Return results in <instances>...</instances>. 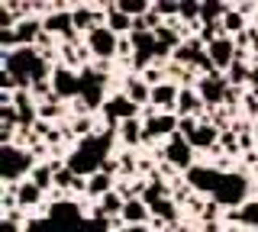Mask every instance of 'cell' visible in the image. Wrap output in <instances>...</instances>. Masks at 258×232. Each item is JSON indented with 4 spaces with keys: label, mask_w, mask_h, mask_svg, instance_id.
<instances>
[{
    "label": "cell",
    "mask_w": 258,
    "mask_h": 232,
    "mask_svg": "<svg viewBox=\"0 0 258 232\" xmlns=\"http://www.w3.org/2000/svg\"><path fill=\"white\" fill-rule=\"evenodd\" d=\"M187 184L200 194H210L207 200L229 210H239L242 203H248L252 194V184L245 174H232V171H220V168H207V165H194L187 171Z\"/></svg>",
    "instance_id": "1"
},
{
    "label": "cell",
    "mask_w": 258,
    "mask_h": 232,
    "mask_svg": "<svg viewBox=\"0 0 258 232\" xmlns=\"http://www.w3.org/2000/svg\"><path fill=\"white\" fill-rule=\"evenodd\" d=\"M113 139H116V135H113L110 129L97 132V135H91V139H81L78 145L64 155V165H68L75 174H81V178H91V174H97L103 168L107 158H113L110 155V142Z\"/></svg>",
    "instance_id": "2"
},
{
    "label": "cell",
    "mask_w": 258,
    "mask_h": 232,
    "mask_svg": "<svg viewBox=\"0 0 258 232\" xmlns=\"http://www.w3.org/2000/svg\"><path fill=\"white\" fill-rule=\"evenodd\" d=\"M4 71L16 78L20 91H29L32 84L39 81H52L55 68L39 55L36 49H16V52H7L4 55Z\"/></svg>",
    "instance_id": "3"
},
{
    "label": "cell",
    "mask_w": 258,
    "mask_h": 232,
    "mask_svg": "<svg viewBox=\"0 0 258 232\" xmlns=\"http://www.w3.org/2000/svg\"><path fill=\"white\" fill-rule=\"evenodd\" d=\"M36 168V155L13 142V145H4V165H0V174H4V184H23Z\"/></svg>",
    "instance_id": "4"
},
{
    "label": "cell",
    "mask_w": 258,
    "mask_h": 232,
    "mask_svg": "<svg viewBox=\"0 0 258 232\" xmlns=\"http://www.w3.org/2000/svg\"><path fill=\"white\" fill-rule=\"evenodd\" d=\"M161 162H168L174 171H190L194 168V145L184 139L181 132H174L171 139H165V148H161Z\"/></svg>",
    "instance_id": "5"
},
{
    "label": "cell",
    "mask_w": 258,
    "mask_h": 232,
    "mask_svg": "<svg viewBox=\"0 0 258 232\" xmlns=\"http://www.w3.org/2000/svg\"><path fill=\"white\" fill-rule=\"evenodd\" d=\"M139 110L142 107H136V103L129 100L123 91H119V94H113V97L100 107V113H103V119H107V126L116 129L119 123H126V119H139Z\"/></svg>",
    "instance_id": "6"
},
{
    "label": "cell",
    "mask_w": 258,
    "mask_h": 232,
    "mask_svg": "<svg viewBox=\"0 0 258 232\" xmlns=\"http://www.w3.org/2000/svg\"><path fill=\"white\" fill-rule=\"evenodd\" d=\"M197 94L204 97L207 110H216L226 103V94H229V84H226V74L223 71H213V74H204L197 81Z\"/></svg>",
    "instance_id": "7"
},
{
    "label": "cell",
    "mask_w": 258,
    "mask_h": 232,
    "mask_svg": "<svg viewBox=\"0 0 258 232\" xmlns=\"http://www.w3.org/2000/svg\"><path fill=\"white\" fill-rule=\"evenodd\" d=\"M87 49H91V55L97 61H113L119 55V36L110 33L107 26H100L94 33H87Z\"/></svg>",
    "instance_id": "8"
},
{
    "label": "cell",
    "mask_w": 258,
    "mask_h": 232,
    "mask_svg": "<svg viewBox=\"0 0 258 232\" xmlns=\"http://www.w3.org/2000/svg\"><path fill=\"white\" fill-rule=\"evenodd\" d=\"M52 87H55V97L58 100H81V71L75 68H64V65H55V74H52Z\"/></svg>",
    "instance_id": "9"
},
{
    "label": "cell",
    "mask_w": 258,
    "mask_h": 232,
    "mask_svg": "<svg viewBox=\"0 0 258 232\" xmlns=\"http://www.w3.org/2000/svg\"><path fill=\"white\" fill-rule=\"evenodd\" d=\"M207 55H210V61L216 65V71H229L232 68V61L239 58V49H236V39H229V36H220V39H213V42L207 45Z\"/></svg>",
    "instance_id": "10"
},
{
    "label": "cell",
    "mask_w": 258,
    "mask_h": 232,
    "mask_svg": "<svg viewBox=\"0 0 258 232\" xmlns=\"http://www.w3.org/2000/svg\"><path fill=\"white\" fill-rule=\"evenodd\" d=\"M220 129H216L213 123H200L197 126V132L190 135V145H194V151H210V155H216V151H220Z\"/></svg>",
    "instance_id": "11"
},
{
    "label": "cell",
    "mask_w": 258,
    "mask_h": 232,
    "mask_svg": "<svg viewBox=\"0 0 258 232\" xmlns=\"http://www.w3.org/2000/svg\"><path fill=\"white\" fill-rule=\"evenodd\" d=\"M204 107H207V103H204V97H200V94H197V87H181V97H177V110H174V113L177 116H194V119H200V116H204Z\"/></svg>",
    "instance_id": "12"
},
{
    "label": "cell",
    "mask_w": 258,
    "mask_h": 232,
    "mask_svg": "<svg viewBox=\"0 0 258 232\" xmlns=\"http://www.w3.org/2000/svg\"><path fill=\"white\" fill-rule=\"evenodd\" d=\"M123 226H149L152 222V206L145 203L142 197H136V200H126V206H123Z\"/></svg>",
    "instance_id": "13"
},
{
    "label": "cell",
    "mask_w": 258,
    "mask_h": 232,
    "mask_svg": "<svg viewBox=\"0 0 258 232\" xmlns=\"http://www.w3.org/2000/svg\"><path fill=\"white\" fill-rule=\"evenodd\" d=\"M142 139H145V123L142 119H126V123L116 126V142L119 145L136 148V145H142Z\"/></svg>",
    "instance_id": "14"
},
{
    "label": "cell",
    "mask_w": 258,
    "mask_h": 232,
    "mask_svg": "<svg viewBox=\"0 0 258 232\" xmlns=\"http://www.w3.org/2000/svg\"><path fill=\"white\" fill-rule=\"evenodd\" d=\"M103 10H107V29H110V33H116V36H133V23H136V20L129 17V13L119 10V4H107Z\"/></svg>",
    "instance_id": "15"
},
{
    "label": "cell",
    "mask_w": 258,
    "mask_h": 232,
    "mask_svg": "<svg viewBox=\"0 0 258 232\" xmlns=\"http://www.w3.org/2000/svg\"><path fill=\"white\" fill-rule=\"evenodd\" d=\"M123 94L136 103V107H145V103H152V87L142 81V74H129L126 81H123Z\"/></svg>",
    "instance_id": "16"
},
{
    "label": "cell",
    "mask_w": 258,
    "mask_h": 232,
    "mask_svg": "<svg viewBox=\"0 0 258 232\" xmlns=\"http://www.w3.org/2000/svg\"><path fill=\"white\" fill-rule=\"evenodd\" d=\"M229 219L239 222V226L248 229V232H258V200H248L239 210H229Z\"/></svg>",
    "instance_id": "17"
},
{
    "label": "cell",
    "mask_w": 258,
    "mask_h": 232,
    "mask_svg": "<svg viewBox=\"0 0 258 232\" xmlns=\"http://www.w3.org/2000/svg\"><path fill=\"white\" fill-rule=\"evenodd\" d=\"M42 194L45 190L42 187H36L29 178L23 181V184H16V203H20V210H29V206H39L42 203Z\"/></svg>",
    "instance_id": "18"
},
{
    "label": "cell",
    "mask_w": 258,
    "mask_h": 232,
    "mask_svg": "<svg viewBox=\"0 0 258 232\" xmlns=\"http://www.w3.org/2000/svg\"><path fill=\"white\" fill-rule=\"evenodd\" d=\"M142 200L149 206H155V203H161V200H171V187H168V181L165 178H149V184H145V194H142Z\"/></svg>",
    "instance_id": "19"
},
{
    "label": "cell",
    "mask_w": 258,
    "mask_h": 232,
    "mask_svg": "<svg viewBox=\"0 0 258 232\" xmlns=\"http://www.w3.org/2000/svg\"><path fill=\"white\" fill-rule=\"evenodd\" d=\"M220 26H223V36H229V39H236V36H242L248 29L245 26V17H242L232 4H229V10H226V17L220 20Z\"/></svg>",
    "instance_id": "20"
},
{
    "label": "cell",
    "mask_w": 258,
    "mask_h": 232,
    "mask_svg": "<svg viewBox=\"0 0 258 232\" xmlns=\"http://www.w3.org/2000/svg\"><path fill=\"white\" fill-rule=\"evenodd\" d=\"M97 206H100V213L107 216V219H119V216H123V206H126V197H119L116 190H113V194H107L103 200H97Z\"/></svg>",
    "instance_id": "21"
},
{
    "label": "cell",
    "mask_w": 258,
    "mask_h": 232,
    "mask_svg": "<svg viewBox=\"0 0 258 232\" xmlns=\"http://www.w3.org/2000/svg\"><path fill=\"white\" fill-rule=\"evenodd\" d=\"M229 10V4H220V0H210V4H200V23L210 26V23H220Z\"/></svg>",
    "instance_id": "22"
},
{
    "label": "cell",
    "mask_w": 258,
    "mask_h": 232,
    "mask_svg": "<svg viewBox=\"0 0 258 232\" xmlns=\"http://www.w3.org/2000/svg\"><path fill=\"white\" fill-rule=\"evenodd\" d=\"M61 116H64V107H61V100H58V97L39 103V119H42V123H58Z\"/></svg>",
    "instance_id": "23"
},
{
    "label": "cell",
    "mask_w": 258,
    "mask_h": 232,
    "mask_svg": "<svg viewBox=\"0 0 258 232\" xmlns=\"http://www.w3.org/2000/svg\"><path fill=\"white\" fill-rule=\"evenodd\" d=\"M68 132H71V135H81V139H91V135H97V132H94V116H78V119H71V123H68Z\"/></svg>",
    "instance_id": "24"
},
{
    "label": "cell",
    "mask_w": 258,
    "mask_h": 232,
    "mask_svg": "<svg viewBox=\"0 0 258 232\" xmlns=\"http://www.w3.org/2000/svg\"><path fill=\"white\" fill-rule=\"evenodd\" d=\"M119 10L129 13L133 20H139V17H145V13L152 10V4H145V0H119Z\"/></svg>",
    "instance_id": "25"
},
{
    "label": "cell",
    "mask_w": 258,
    "mask_h": 232,
    "mask_svg": "<svg viewBox=\"0 0 258 232\" xmlns=\"http://www.w3.org/2000/svg\"><path fill=\"white\" fill-rule=\"evenodd\" d=\"M242 145H239V135L232 132V129H226L223 135H220V151H229V155H236Z\"/></svg>",
    "instance_id": "26"
},
{
    "label": "cell",
    "mask_w": 258,
    "mask_h": 232,
    "mask_svg": "<svg viewBox=\"0 0 258 232\" xmlns=\"http://www.w3.org/2000/svg\"><path fill=\"white\" fill-rule=\"evenodd\" d=\"M177 20H181V23H197L200 20V4H181Z\"/></svg>",
    "instance_id": "27"
},
{
    "label": "cell",
    "mask_w": 258,
    "mask_h": 232,
    "mask_svg": "<svg viewBox=\"0 0 258 232\" xmlns=\"http://www.w3.org/2000/svg\"><path fill=\"white\" fill-rule=\"evenodd\" d=\"M123 232H152V229H149V226H126Z\"/></svg>",
    "instance_id": "28"
},
{
    "label": "cell",
    "mask_w": 258,
    "mask_h": 232,
    "mask_svg": "<svg viewBox=\"0 0 258 232\" xmlns=\"http://www.w3.org/2000/svg\"><path fill=\"white\" fill-rule=\"evenodd\" d=\"M204 232H220V226L216 222H204Z\"/></svg>",
    "instance_id": "29"
},
{
    "label": "cell",
    "mask_w": 258,
    "mask_h": 232,
    "mask_svg": "<svg viewBox=\"0 0 258 232\" xmlns=\"http://www.w3.org/2000/svg\"><path fill=\"white\" fill-rule=\"evenodd\" d=\"M171 232H190V229H187V226H174Z\"/></svg>",
    "instance_id": "30"
},
{
    "label": "cell",
    "mask_w": 258,
    "mask_h": 232,
    "mask_svg": "<svg viewBox=\"0 0 258 232\" xmlns=\"http://www.w3.org/2000/svg\"><path fill=\"white\" fill-rule=\"evenodd\" d=\"M252 55H255V58H258V42H255V45H252Z\"/></svg>",
    "instance_id": "31"
},
{
    "label": "cell",
    "mask_w": 258,
    "mask_h": 232,
    "mask_svg": "<svg viewBox=\"0 0 258 232\" xmlns=\"http://www.w3.org/2000/svg\"><path fill=\"white\" fill-rule=\"evenodd\" d=\"M252 94H255V97H258V91H252Z\"/></svg>",
    "instance_id": "32"
}]
</instances>
